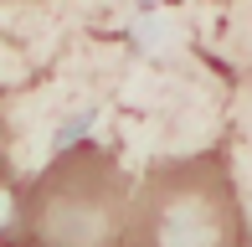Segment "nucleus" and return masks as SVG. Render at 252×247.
Listing matches in <instances>:
<instances>
[{"instance_id": "1", "label": "nucleus", "mask_w": 252, "mask_h": 247, "mask_svg": "<svg viewBox=\"0 0 252 247\" xmlns=\"http://www.w3.org/2000/svg\"><path fill=\"white\" fill-rule=\"evenodd\" d=\"M134 181L98 144L52 154L10 206V247H119Z\"/></svg>"}, {"instance_id": "2", "label": "nucleus", "mask_w": 252, "mask_h": 247, "mask_svg": "<svg viewBox=\"0 0 252 247\" xmlns=\"http://www.w3.org/2000/svg\"><path fill=\"white\" fill-rule=\"evenodd\" d=\"M247 216L221 154L165 160L134 185L119 247H242Z\"/></svg>"}]
</instances>
